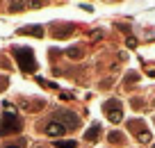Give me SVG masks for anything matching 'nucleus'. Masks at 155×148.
Listing matches in <instances>:
<instances>
[{
  "label": "nucleus",
  "mask_w": 155,
  "mask_h": 148,
  "mask_svg": "<svg viewBox=\"0 0 155 148\" xmlns=\"http://www.w3.org/2000/svg\"><path fill=\"white\" fill-rule=\"evenodd\" d=\"M23 128V121L16 112H12L9 105H5V112H2V119H0V134H16Z\"/></svg>",
  "instance_id": "1"
},
{
  "label": "nucleus",
  "mask_w": 155,
  "mask_h": 148,
  "mask_svg": "<svg viewBox=\"0 0 155 148\" xmlns=\"http://www.w3.org/2000/svg\"><path fill=\"white\" fill-rule=\"evenodd\" d=\"M14 59H16V64H18V68L23 73H34V71H37V59H34L32 48L16 46L14 48Z\"/></svg>",
  "instance_id": "2"
},
{
  "label": "nucleus",
  "mask_w": 155,
  "mask_h": 148,
  "mask_svg": "<svg viewBox=\"0 0 155 148\" xmlns=\"http://www.w3.org/2000/svg\"><path fill=\"white\" fill-rule=\"evenodd\" d=\"M103 110H105V116L112 121V123H119L123 119V103L119 98H110V100L103 103Z\"/></svg>",
  "instance_id": "3"
},
{
  "label": "nucleus",
  "mask_w": 155,
  "mask_h": 148,
  "mask_svg": "<svg viewBox=\"0 0 155 148\" xmlns=\"http://www.w3.org/2000/svg\"><path fill=\"white\" fill-rule=\"evenodd\" d=\"M126 125H128V130H130L141 143H150V130L146 128V123L141 119H130Z\"/></svg>",
  "instance_id": "4"
},
{
  "label": "nucleus",
  "mask_w": 155,
  "mask_h": 148,
  "mask_svg": "<svg viewBox=\"0 0 155 148\" xmlns=\"http://www.w3.org/2000/svg\"><path fill=\"white\" fill-rule=\"evenodd\" d=\"M53 121L62 123L66 130L68 128H71V130L80 128V119H78V114H75V112H71V110H55V119Z\"/></svg>",
  "instance_id": "5"
},
{
  "label": "nucleus",
  "mask_w": 155,
  "mask_h": 148,
  "mask_svg": "<svg viewBox=\"0 0 155 148\" xmlns=\"http://www.w3.org/2000/svg\"><path fill=\"white\" fill-rule=\"evenodd\" d=\"M66 132H68V130L64 128L62 123H57V121H48V123H46V134H48V137H53L55 141H57V139H62Z\"/></svg>",
  "instance_id": "6"
},
{
  "label": "nucleus",
  "mask_w": 155,
  "mask_h": 148,
  "mask_svg": "<svg viewBox=\"0 0 155 148\" xmlns=\"http://www.w3.org/2000/svg\"><path fill=\"white\" fill-rule=\"evenodd\" d=\"M50 32H53V37H55V39H66L68 34L73 32V25H55Z\"/></svg>",
  "instance_id": "7"
},
{
  "label": "nucleus",
  "mask_w": 155,
  "mask_h": 148,
  "mask_svg": "<svg viewBox=\"0 0 155 148\" xmlns=\"http://www.w3.org/2000/svg\"><path fill=\"white\" fill-rule=\"evenodd\" d=\"M98 137H101V125L98 123H94L91 128L84 132V141H89V143H94V141H98Z\"/></svg>",
  "instance_id": "8"
},
{
  "label": "nucleus",
  "mask_w": 155,
  "mask_h": 148,
  "mask_svg": "<svg viewBox=\"0 0 155 148\" xmlns=\"http://www.w3.org/2000/svg\"><path fill=\"white\" fill-rule=\"evenodd\" d=\"M107 141L114 143V146H123V143H126V137H123L119 130H112V132L107 134Z\"/></svg>",
  "instance_id": "9"
},
{
  "label": "nucleus",
  "mask_w": 155,
  "mask_h": 148,
  "mask_svg": "<svg viewBox=\"0 0 155 148\" xmlns=\"http://www.w3.org/2000/svg\"><path fill=\"white\" fill-rule=\"evenodd\" d=\"M46 103L44 100H25V98H21V107L23 110H44Z\"/></svg>",
  "instance_id": "10"
},
{
  "label": "nucleus",
  "mask_w": 155,
  "mask_h": 148,
  "mask_svg": "<svg viewBox=\"0 0 155 148\" xmlns=\"http://www.w3.org/2000/svg\"><path fill=\"white\" fill-rule=\"evenodd\" d=\"M21 34H34V37H44V30L34 25V28H21Z\"/></svg>",
  "instance_id": "11"
},
{
  "label": "nucleus",
  "mask_w": 155,
  "mask_h": 148,
  "mask_svg": "<svg viewBox=\"0 0 155 148\" xmlns=\"http://www.w3.org/2000/svg\"><path fill=\"white\" fill-rule=\"evenodd\" d=\"M75 146L78 143L73 141V139H68V141L66 139H57V141H55V148H75Z\"/></svg>",
  "instance_id": "12"
},
{
  "label": "nucleus",
  "mask_w": 155,
  "mask_h": 148,
  "mask_svg": "<svg viewBox=\"0 0 155 148\" xmlns=\"http://www.w3.org/2000/svg\"><path fill=\"white\" fill-rule=\"evenodd\" d=\"M66 55H68L71 59H82V48L73 46V48H68V50H66Z\"/></svg>",
  "instance_id": "13"
},
{
  "label": "nucleus",
  "mask_w": 155,
  "mask_h": 148,
  "mask_svg": "<svg viewBox=\"0 0 155 148\" xmlns=\"http://www.w3.org/2000/svg\"><path fill=\"white\" fill-rule=\"evenodd\" d=\"M25 139H16V141H9V143H5V148H25Z\"/></svg>",
  "instance_id": "14"
},
{
  "label": "nucleus",
  "mask_w": 155,
  "mask_h": 148,
  "mask_svg": "<svg viewBox=\"0 0 155 148\" xmlns=\"http://www.w3.org/2000/svg\"><path fill=\"white\" fill-rule=\"evenodd\" d=\"M137 80H139V75H137L135 71H132V73H128V77H126V82H137Z\"/></svg>",
  "instance_id": "15"
},
{
  "label": "nucleus",
  "mask_w": 155,
  "mask_h": 148,
  "mask_svg": "<svg viewBox=\"0 0 155 148\" xmlns=\"http://www.w3.org/2000/svg\"><path fill=\"white\" fill-rule=\"evenodd\" d=\"M101 37H103L101 30H94V32H91V39H101Z\"/></svg>",
  "instance_id": "16"
},
{
  "label": "nucleus",
  "mask_w": 155,
  "mask_h": 148,
  "mask_svg": "<svg viewBox=\"0 0 155 148\" xmlns=\"http://www.w3.org/2000/svg\"><path fill=\"white\" fill-rule=\"evenodd\" d=\"M128 46H130V48H135V46H137V41H135V37H128Z\"/></svg>",
  "instance_id": "17"
},
{
  "label": "nucleus",
  "mask_w": 155,
  "mask_h": 148,
  "mask_svg": "<svg viewBox=\"0 0 155 148\" xmlns=\"http://www.w3.org/2000/svg\"><path fill=\"white\" fill-rule=\"evenodd\" d=\"M150 148H155V143H153V146H150Z\"/></svg>",
  "instance_id": "18"
},
{
  "label": "nucleus",
  "mask_w": 155,
  "mask_h": 148,
  "mask_svg": "<svg viewBox=\"0 0 155 148\" xmlns=\"http://www.w3.org/2000/svg\"><path fill=\"white\" fill-rule=\"evenodd\" d=\"M153 105H155V100H153Z\"/></svg>",
  "instance_id": "19"
}]
</instances>
